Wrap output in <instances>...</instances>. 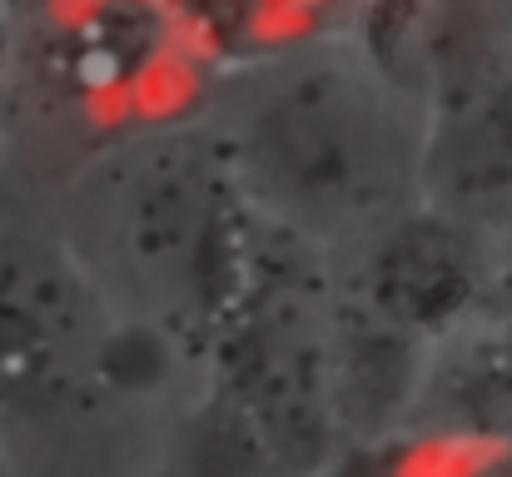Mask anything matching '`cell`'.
<instances>
[{"instance_id":"10","label":"cell","mask_w":512,"mask_h":477,"mask_svg":"<svg viewBox=\"0 0 512 477\" xmlns=\"http://www.w3.org/2000/svg\"><path fill=\"white\" fill-rule=\"evenodd\" d=\"M498 249H503V259H508V264H512V234H508V239H503V244H498Z\"/></svg>"},{"instance_id":"8","label":"cell","mask_w":512,"mask_h":477,"mask_svg":"<svg viewBox=\"0 0 512 477\" xmlns=\"http://www.w3.org/2000/svg\"><path fill=\"white\" fill-rule=\"evenodd\" d=\"M25 199V189H20V174H15V164L5 155V145H0V209L5 204H20Z\"/></svg>"},{"instance_id":"1","label":"cell","mask_w":512,"mask_h":477,"mask_svg":"<svg viewBox=\"0 0 512 477\" xmlns=\"http://www.w3.org/2000/svg\"><path fill=\"white\" fill-rule=\"evenodd\" d=\"M199 373L130 318L65 234L0 209V463L10 477H170Z\"/></svg>"},{"instance_id":"3","label":"cell","mask_w":512,"mask_h":477,"mask_svg":"<svg viewBox=\"0 0 512 477\" xmlns=\"http://www.w3.org/2000/svg\"><path fill=\"white\" fill-rule=\"evenodd\" d=\"M30 204H40L105 294L155 328L194 373L249 299L274 244L204 115L85 159Z\"/></svg>"},{"instance_id":"2","label":"cell","mask_w":512,"mask_h":477,"mask_svg":"<svg viewBox=\"0 0 512 477\" xmlns=\"http://www.w3.org/2000/svg\"><path fill=\"white\" fill-rule=\"evenodd\" d=\"M204 120L254 214L324 259L423 209V105L353 30L224 70Z\"/></svg>"},{"instance_id":"9","label":"cell","mask_w":512,"mask_h":477,"mask_svg":"<svg viewBox=\"0 0 512 477\" xmlns=\"http://www.w3.org/2000/svg\"><path fill=\"white\" fill-rule=\"evenodd\" d=\"M0 60H5V0H0Z\"/></svg>"},{"instance_id":"4","label":"cell","mask_w":512,"mask_h":477,"mask_svg":"<svg viewBox=\"0 0 512 477\" xmlns=\"http://www.w3.org/2000/svg\"><path fill=\"white\" fill-rule=\"evenodd\" d=\"M219 60L174 0H5L0 145L25 199L209 110Z\"/></svg>"},{"instance_id":"6","label":"cell","mask_w":512,"mask_h":477,"mask_svg":"<svg viewBox=\"0 0 512 477\" xmlns=\"http://www.w3.org/2000/svg\"><path fill=\"white\" fill-rule=\"evenodd\" d=\"M329 477H512V423H403L339 453Z\"/></svg>"},{"instance_id":"7","label":"cell","mask_w":512,"mask_h":477,"mask_svg":"<svg viewBox=\"0 0 512 477\" xmlns=\"http://www.w3.org/2000/svg\"><path fill=\"white\" fill-rule=\"evenodd\" d=\"M219 70L279 55L289 45L348 30L358 0H174Z\"/></svg>"},{"instance_id":"5","label":"cell","mask_w":512,"mask_h":477,"mask_svg":"<svg viewBox=\"0 0 512 477\" xmlns=\"http://www.w3.org/2000/svg\"><path fill=\"white\" fill-rule=\"evenodd\" d=\"M423 204L503 244L512 234V0L428 80Z\"/></svg>"}]
</instances>
